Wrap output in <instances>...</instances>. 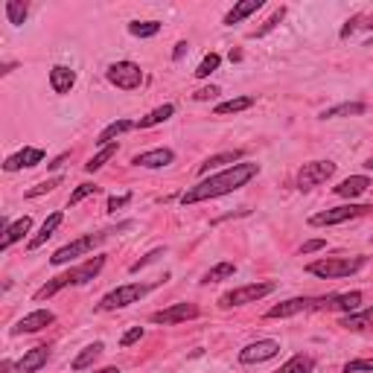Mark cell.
Returning a JSON list of instances; mask_svg holds the SVG:
<instances>
[{
    "mask_svg": "<svg viewBox=\"0 0 373 373\" xmlns=\"http://www.w3.org/2000/svg\"><path fill=\"white\" fill-rule=\"evenodd\" d=\"M321 304H324V297H292V301L271 306L265 312V318H292L301 312H321Z\"/></svg>",
    "mask_w": 373,
    "mask_h": 373,
    "instance_id": "11",
    "label": "cell"
},
{
    "mask_svg": "<svg viewBox=\"0 0 373 373\" xmlns=\"http://www.w3.org/2000/svg\"><path fill=\"white\" fill-rule=\"evenodd\" d=\"M64 161H67V155H59V158H56V161H53V163H50V169H59V166H62V163H64Z\"/></svg>",
    "mask_w": 373,
    "mask_h": 373,
    "instance_id": "47",
    "label": "cell"
},
{
    "mask_svg": "<svg viewBox=\"0 0 373 373\" xmlns=\"http://www.w3.org/2000/svg\"><path fill=\"white\" fill-rule=\"evenodd\" d=\"M275 289H277L275 283H248V286H239V289H231V292L222 294L219 306L222 309H234V306H245V304H257Z\"/></svg>",
    "mask_w": 373,
    "mask_h": 373,
    "instance_id": "5",
    "label": "cell"
},
{
    "mask_svg": "<svg viewBox=\"0 0 373 373\" xmlns=\"http://www.w3.org/2000/svg\"><path fill=\"white\" fill-rule=\"evenodd\" d=\"M193 318H198V306L195 304H172V306H166V309H161V312H152V324H163V327H169V324H181V321H193Z\"/></svg>",
    "mask_w": 373,
    "mask_h": 373,
    "instance_id": "12",
    "label": "cell"
},
{
    "mask_svg": "<svg viewBox=\"0 0 373 373\" xmlns=\"http://www.w3.org/2000/svg\"><path fill=\"white\" fill-rule=\"evenodd\" d=\"M280 353V344L275 338H260V341H251L245 344L239 350V365H260V362H268Z\"/></svg>",
    "mask_w": 373,
    "mask_h": 373,
    "instance_id": "10",
    "label": "cell"
},
{
    "mask_svg": "<svg viewBox=\"0 0 373 373\" xmlns=\"http://www.w3.org/2000/svg\"><path fill=\"white\" fill-rule=\"evenodd\" d=\"M373 205H341V207H330V210H321L315 216H309V225L312 228H330V225H344L350 219H359L365 213H370Z\"/></svg>",
    "mask_w": 373,
    "mask_h": 373,
    "instance_id": "6",
    "label": "cell"
},
{
    "mask_svg": "<svg viewBox=\"0 0 373 373\" xmlns=\"http://www.w3.org/2000/svg\"><path fill=\"white\" fill-rule=\"evenodd\" d=\"M108 234H114V231H99V234H88V236H82V239H73V242H67L64 248H59V251L50 257V263H53V265H64V263H70L73 257H82V254L93 251L99 242H105Z\"/></svg>",
    "mask_w": 373,
    "mask_h": 373,
    "instance_id": "8",
    "label": "cell"
},
{
    "mask_svg": "<svg viewBox=\"0 0 373 373\" xmlns=\"http://www.w3.org/2000/svg\"><path fill=\"white\" fill-rule=\"evenodd\" d=\"M365 27H367V30H373V15L367 18V23H365Z\"/></svg>",
    "mask_w": 373,
    "mask_h": 373,
    "instance_id": "49",
    "label": "cell"
},
{
    "mask_svg": "<svg viewBox=\"0 0 373 373\" xmlns=\"http://www.w3.org/2000/svg\"><path fill=\"white\" fill-rule=\"evenodd\" d=\"M56 321V315L50 312V309H35L30 315H23L18 324L12 327V335H23V333H41L44 327H50Z\"/></svg>",
    "mask_w": 373,
    "mask_h": 373,
    "instance_id": "14",
    "label": "cell"
},
{
    "mask_svg": "<svg viewBox=\"0 0 373 373\" xmlns=\"http://www.w3.org/2000/svg\"><path fill=\"white\" fill-rule=\"evenodd\" d=\"M117 149H120L117 143H108V146H103V149H99V152H96V155H93V158L85 163V169H88V172H99V169H103V166H105V163H108V161L117 155Z\"/></svg>",
    "mask_w": 373,
    "mask_h": 373,
    "instance_id": "33",
    "label": "cell"
},
{
    "mask_svg": "<svg viewBox=\"0 0 373 373\" xmlns=\"http://www.w3.org/2000/svg\"><path fill=\"white\" fill-rule=\"evenodd\" d=\"M93 373H120L117 367H103V370H93Z\"/></svg>",
    "mask_w": 373,
    "mask_h": 373,
    "instance_id": "48",
    "label": "cell"
},
{
    "mask_svg": "<svg viewBox=\"0 0 373 373\" xmlns=\"http://www.w3.org/2000/svg\"><path fill=\"white\" fill-rule=\"evenodd\" d=\"M335 176V163L333 161H309L297 169V190H315L321 184H327Z\"/></svg>",
    "mask_w": 373,
    "mask_h": 373,
    "instance_id": "7",
    "label": "cell"
},
{
    "mask_svg": "<svg viewBox=\"0 0 373 373\" xmlns=\"http://www.w3.org/2000/svg\"><path fill=\"white\" fill-rule=\"evenodd\" d=\"M47 359H50V347H47V344L33 347L30 353H23V359H18L15 370H18V373H35V370H41V367L47 365Z\"/></svg>",
    "mask_w": 373,
    "mask_h": 373,
    "instance_id": "17",
    "label": "cell"
},
{
    "mask_svg": "<svg viewBox=\"0 0 373 373\" xmlns=\"http://www.w3.org/2000/svg\"><path fill=\"white\" fill-rule=\"evenodd\" d=\"M257 103L254 96H234V99H228V103H219L216 108H213V114L216 117H225V114H239V111H248Z\"/></svg>",
    "mask_w": 373,
    "mask_h": 373,
    "instance_id": "26",
    "label": "cell"
},
{
    "mask_svg": "<svg viewBox=\"0 0 373 373\" xmlns=\"http://www.w3.org/2000/svg\"><path fill=\"white\" fill-rule=\"evenodd\" d=\"M44 161V149H35V146H27V149H21V152L9 155L4 169L6 172H18V169H30V166H38Z\"/></svg>",
    "mask_w": 373,
    "mask_h": 373,
    "instance_id": "15",
    "label": "cell"
},
{
    "mask_svg": "<svg viewBox=\"0 0 373 373\" xmlns=\"http://www.w3.org/2000/svg\"><path fill=\"white\" fill-rule=\"evenodd\" d=\"M257 9H263V0H242V4H236V6L225 15V27H234V23L245 21L248 15H254Z\"/></svg>",
    "mask_w": 373,
    "mask_h": 373,
    "instance_id": "24",
    "label": "cell"
},
{
    "mask_svg": "<svg viewBox=\"0 0 373 373\" xmlns=\"http://www.w3.org/2000/svg\"><path fill=\"white\" fill-rule=\"evenodd\" d=\"M132 129H137V122H132V120H117V122H111V126H105L103 132H99V137H96V143H99V146H108V143H117L114 137H120L122 132H132Z\"/></svg>",
    "mask_w": 373,
    "mask_h": 373,
    "instance_id": "25",
    "label": "cell"
},
{
    "mask_svg": "<svg viewBox=\"0 0 373 373\" xmlns=\"http://www.w3.org/2000/svg\"><path fill=\"white\" fill-rule=\"evenodd\" d=\"M315 370V359L312 356H304V353H297V356H292L286 365H280V370H275V373H312Z\"/></svg>",
    "mask_w": 373,
    "mask_h": 373,
    "instance_id": "29",
    "label": "cell"
},
{
    "mask_svg": "<svg viewBox=\"0 0 373 373\" xmlns=\"http://www.w3.org/2000/svg\"><path fill=\"white\" fill-rule=\"evenodd\" d=\"M140 338H143V327H132L126 335L120 338V344H122V347H132V344H134V341H140Z\"/></svg>",
    "mask_w": 373,
    "mask_h": 373,
    "instance_id": "42",
    "label": "cell"
},
{
    "mask_svg": "<svg viewBox=\"0 0 373 373\" xmlns=\"http://www.w3.org/2000/svg\"><path fill=\"white\" fill-rule=\"evenodd\" d=\"M155 286L158 283H126V286H117V289H111L103 301L96 304V309L99 312H114V309H122V306H129V304H137L140 297H146Z\"/></svg>",
    "mask_w": 373,
    "mask_h": 373,
    "instance_id": "4",
    "label": "cell"
},
{
    "mask_svg": "<svg viewBox=\"0 0 373 373\" xmlns=\"http://www.w3.org/2000/svg\"><path fill=\"white\" fill-rule=\"evenodd\" d=\"M27 12H30V6L23 4V0H9L6 4V18H9V23H15V27L27 21Z\"/></svg>",
    "mask_w": 373,
    "mask_h": 373,
    "instance_id": "34",
    "label": "cell"
},
{
    "mask_svg": "<svg viewBox=\"0 0 373 373\" xmlns=\"http://www.w3.org/2000/svg\"><path fill=\"white\" fill-rule=\"evenodd\" d=\"M73 85H76V73H73L70 67L56 64L53 70H50V88H53L56 93H70Z\"/></svg>",
    "mask_w": 373,
    "mask_h": 373,
    "instance_id": "19",
    "label": "cell"
},
{
    "mask_svg": "<svg viewBox=\"0 0 373 373\" xmlns=\"http://www.w3.org/2000/svg\"><path fill=\"white\" fill-rule=\"evenodd\" d=\"M242 149H234V152H222V155H213V158H207L205 163H198V172H202V176H207L210 169H219V166H225L228 169V163L234 166L236 161H242Z\"/></svg>",
    "mask_w": 373,
    "mask_h": 373,
    "instance_id": "23",
    "label": "cell"
},
{
    "mask_svg": "<svg viewBox=\"0 0 373 373\" xmlns=\"http://www.w3.org/2000/svg\"><path fill=\"white\" fill-rule=\"evenodd\" d=\"M344 373H373V359H356V362H347Z\"/></svg>",
    "mask_w": 373,
    "mask_h": 373,
    "instance_id": "38",
    "label": "cell"
},
{
    "mask_svg": "<svg viewBox=\"0 0 373 373\" xmlns=\"http://www.w3.org/2000/svg\"><path fill=\"white\" fill-rule=\"evenodd\" d=\"M219 64H222V56H219V53H207V56L202 59V64L195 67V76H198V79H207L210 73L219 70Z\"/></svg>",
    "mask_w": 373,
    "mask_h": 373,
    "instance_id": "35",
    "label": "cell"
},
{
    "mask_svg": "<svg viewBox=\"0 0 373 373\" xmlns=\"http://www.w3.org/2000/svg\"><path fill=\"white\" fill-rule=\"evenodd\" d=\"M367 187H370V178L367 176H350V178H344L338 187H333L335 190V195H341V198H356V195H362V193H367Z\"/></svg>",
    "mask_w": 373,
    "mask_h": 373,
    "instance_id": "20",
    "label": "cell"
},
{
    "mask_svg": "<svg viewBox=\"0 0 373 373\" xmlns=\"http://www.w3.org/2000/svg\"><path fill=\"white\" fill-rule=\"evenodd\" d=\"M359 23H362V15H356L353 21H347V27L341 30V38H347V35H350V33H353V30L359 27Z\"/></svg>",
    "mask_w": 373,
    "mask_h": 373,
    "instance_id": "46",
    "label": "cell"
},
{
    "mask_svg": "<svg viewBox=\"0 0 373 373\" xmlns=\"http://www.w3.org/2000/svg\"><path fill=\"white\" fill-rule=\"evenodd\" d=\"M96 190H99L96 184H79L76 190H73V193H70V202H67V205L73 207V205H79V202H85V198H88V195H93Z\"/></svg>",
    "mask_w": 373,
    "mask_h": 373,
    "instance_id": "37",
    "label": "cell"
},
{
    "mask_svg": "<svg viewBox=\"0 0 373 373\" xmlns=\"http://www.w3.org/2000/svg\"><path fill=\"white\" fill-rule=\"evenodd\" d=\"M321 248H327L324 239H309V242L301 245V254H312V251H321Z\"/></svg>",
    "mask_w": 373,
    "mask_h": 373,
    "instance_id": "44",
    "label": "cell"
},
{
    "mask_svg": "<svg viewBox=\"0 0 373 373\" xmlns=\"http://www.w3.org/2000/svg\"><path fill=\"white\" fill-rule=\"evenodd\" d=\"M365 111H367L365 103H341V105L327 108L321 117H324V120H335V117H359V114H365Z\"/></svg>",
    "mask_w": 373,
    "mask_h": 373,
    "instance_id": "30",
    "label": "cell"
},
{
    "mask_svg": "<svg viewBox=\"0 0 373 373\" xmlns=\"http://www.w3.org/2000/svg\"><path fill=\"white\" fill-rule=\"evenodd\" d=\"M103 268H105V257H91V260L79 263L76 268H70V271H64V275L53 277L50 283H44V286L35 292V301H47V297L59 294V292H62V289H67V286H85V283H88V280H93Z\"/></svg>",
    "mask_w": 373,
    "mask_h": 373,
    "instance_id": "2",
    "label": "cell"
},
{
    "mask_svg": "<svg viewBox=\"0 0 373 373\" xmlns=\"http://www.w3.org/2000/svg\"><path fill=\"white\" fill-rule=\"evenodd\" d=\"M365 166H367V169H373V158H370V161H367V163H365Z\"/></svg>",
    "mask_w": 373,
    "mask_h": 373,
    "instance_id": "50",
    "label": "cell"
},
{
    "mask_svg": "<svg viewBox=\"0 0 373 373\" xmlns=\"http://www.w3.org/2000/svg\"><path fill=\"white\" fill-rule=\"evenodd\" d=\"M172 161H176V152L172 149H166V146H161V149H152V152H140V155H134V166H146V169H163V166H169Z\"/></svg>",
    "mask_w": 373,
    "mask_h": 373,
    "instance_id": "16",
    "label": "cell"
},
{
    "mask_svg": "<svg viewBox=\"0 0 373 373\" xmlns=\"http://www.w3.org/2000/svg\"><path fill=\"white\" fill-rule=\"evenodd\" d=\"M30 228H33V219H30V216H21L18 222H12V225L6 228V234H4V242H0V248H4V251H6V248H12L18 239H23V236L30 234Z\"/></svg>",
    "mask_w": 373,
    "mask_h": 373,
    "instance_id": "21",
    "label": "cell"
},
{
    "mask_svg": "<svg viewBox=\"0 0 373 373\" xmlns=\"http://www.w3.org/2000/svg\"><path fill=\"white\" fill-rule=\"evenodd\" d=\"M172 114H176V105L166 103V105H161V108H155V111H149L146 117H140V120H137V129H152V126H161V122H166Z\"/></svg>",
    "mask_w": 373,
    "mask_h": 373,
    "instance_id": "27",
    "label": "cell"
},
{
    "mask_svg": "<svg viewBox=\"0 0 373 373\" xmlns=\"http://www.w3.org/2000/svg\"><path fill=\"white\" fill-rule=\"evenodd\" d=\"M103 350H105V347H103V341H93V344H88L85 350H82L76 359L70 362V367H73V370H85V367H91V365H93L99 356H103Z\"/></svg>",
    "mask_w": 373,
    "mask_h": 373,
    "instance_id": "28",
    "label": "cell"
},
{
    "mask_svg": "<svg viewBox=\"0 0 373 373\" xmlns=\"http://www.w3.org/2000/svg\"><path fill=\"white\" fill-rule=\"evenodd\" d=\"M236 275V265L234 263H219V265H213L207 275L202 277V283L205 286H210V283H222V280H231Z\"/></svg>",
    "mask_w": 373,
    "mask_h": 373,
    "instance_id": "31",
    "label": "cell"
},
{
    "mask_svg": "<svg viewBox=\"0 0 373 373\" xmlns=\"http://www.w3.org/2000/svg\"><path fill=\"white\" fill-rule=\"evenodd\" d=\"M216 96H219V88H216V85H210V88H198V91L193 93L195 103H207V99H216Z\"/></svg>",
    "mask_w": 373,
    "mask_h": 373,
    "instance_id": "41",
    "label": "cell"
},
{
    "mask_svg": "<svg viewBox=\"0 0 373 373\" xmlns=\"http://www.w3.org/2000/svg\"><path fill=\"white\" fill-rule=\"evenodd\" d=\"M62 222H64V213H62V210L50 213V216H47V222L41 225V231H38V234H35V236L30 239V245H27L30 251H38V248H41V245H44V242H47L50 236H53V234L59 231V225H62Z\"/></svg>",
    "mask_w": 373,
    "mask_h": 373,
    "instance_id": "18",
    "label": "cell"
},
{
    "mask_svg": "<svg viewBox=\"0 0 373 373\" xmlns=\"http://www.w3.org/2000/svg\"><path fill=\"white\" fill-rule=\"evenodd\" d=\"M62 184V178L56 176V178H50V181H41V184H35L30 193H27V198H35V195H44V193H50V190H56Z\"/></svg>",
    "mask_w": 373,
    "mask_h": 373,
    "instance_id": "39",
    "label": "cell"
},
{
    "mask_svg": "<svg viewBox=\"0 0 373 373\" xmlns=\"http://www.w3.org/2000/svg\"><path fill=\"white\" fill-rule=\"evenodd\" d=\"M362 306V292H341V294H324L321 312H344L350 315Z\"/></svg>",
    "mask_w": 373,
    "mask_h": 373,
    "instance_id": "13",
    "label": "cell"
},
{
    "mask_svg": "<svg viewBox=\"0 0 373 373\" xmlns=\"http://www.w3.org/2000/svg\"><path fill=\"white\" fill-rule=\"evenodd\" d=\"M105 76H108V82L117 85L120 91H137V88L143 85V70H140V64H134V62H114V64H108Z\"/></svg>",
    "mask_w": 373,
    "mask_h": 373,
    "instance_id": "9",
    "label": "cell"
},
{
    "mask_svg": "<svg viewBox=\"0 0 373 373\" xmlns=\"http://www.w3.org/2000/svg\"><path fill=\"white\" fill-rule=\"evenodd\" d=\"M129 33L134 38H152L161 33V21H129Z\"/></svg>",
    "mask_w": 373,
    "mask_h": 373,
    "instance_id": "32",
    "label": "cell"
},
{
    "mask_svg": "<svg viewBox=\"0 0 373 373\" xmlns=\"http://www.w3.org/2000/svg\"><path fill=\"white\" fill-rule=\"evenodd\" d=\"M260 176V166L251 163V161H242V163H234L228 169L216 172V176L198 181L195 187H190L184 195H181V205H198V202H207V198H219V195H228L239 187H245L251 178Z\"/></svg>",
    "mask_w": 373,
    "mask_h": 373,
    "instance_id": "1",
    "label": "cell"
},
{
    "mask_svg": "<svg viewBox=\"0 0 373 373\" xmlns=\"http://www.w3.org/2000/svg\"><path fill=\"white\" fill-rule=\"evenodd\" d=\"M158 257H163V248H155V251H149V254H146L143 260H137V263H134V265H132L129 271H132V275H137V271H140V268H146L149 263H155Z\"/></svg>",
    "mask_w": 373,
    "mask_h": 373,
    "instance_id": "40",
    "label": "cell"
},
{
    "mask_svg": "<svg viewBox=\"0 0 373 373\" xmlns=\"http://www.w3.org/2000/svg\"><path fill=\"white\" fill-rule=\"evenodd\" d=\"M341 327H344V330H353V333L373 327V306L356 309V312H350V315H344V318H341Z\"/></svg>",
    "mask_w": 373,
    "mask_h": 373,
    "instance_id": "22",
    "label": "cell"
},
{
    "mask_svg": "<svg viewBox=\"0 0 373 373\" xmlns=\"http://www.w3.org/2000/svg\"><path fill=\"white\" fill-rule=\"evenodd\" d=\"M283 18H286V9H283V6H280V9H277V12H275V15H271V18H268V21H265V23H263V27H260V30H257V33H251V38H263V35H265V33H271V30H275V27H277V23H280V21H283Z\"/></svg>",
    "mask_w": 373,
    "mask_h": 373,
    "instance_id": "36",
    "label": "cell"
},
{
    "mask_svg": "<svg viewBox=\"0 0 373 373\" xmlns=\"http://www.w3.org/2000/svg\"><path fill=\"white\" fill-rule=\"evenodd\" d=\"M187 50H190V44H187V41H178L176 50H172V62H181V59L187 56Z\"/></svg>",
    "mask_w": 373,
    "mask_h": 373,
    "instance_id": "45",
    "label": "cell"
},
{
    "mask_svg": "<svg viewBox=\"0 0 373 373\" xmlns=\"http://www.w3.org/2000/svg\"><path fill=\"white\" fill-rule=\"evenodd\" d=\"M367 263V257H324L306 265L309 275L321 277V280H335V277H350L356 271H362Z\"/></svg>",
    "mask_w": 373,
    "mask_h": 373,
    "instance_id": "3",
    "label": "cell"
},
{
    "mask_svg": "<svg viewBox=\"0 0 373 373\" xmlns=\"http://www.w3.org/2000/svg\"><path fill=\"white\" fill-rule=\"evenodd\" d=\"M132 202V195L126 193V195H111L108 198V210H120V207H126Z\"/></svg>",
    "mask_w": 373,
    "mask_h": 373,
    "instance_id": "43",
    "label": "cell"
}]
</instances>
